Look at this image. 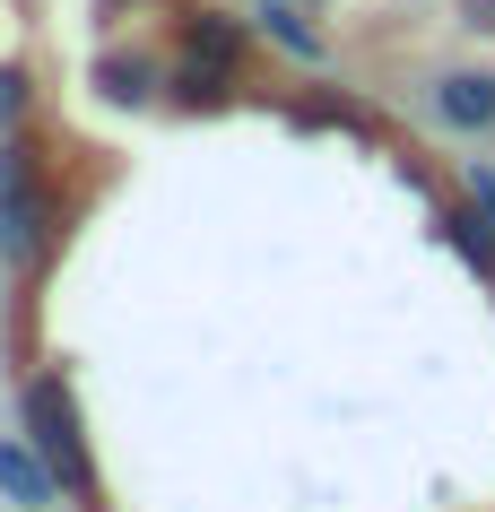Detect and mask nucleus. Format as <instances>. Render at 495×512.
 Instances as JSON below:
<instances>
[{"label": "nucleus", "mask_w": 495, "mask_h": 512, "mask_svg": "<svg viewBox=\"0 0 495 512\" xmlns=\"http://www.w3.org/2000/svg\"><path fill=\"white\" fill-rule=\"evenodd\" d=\"M105 96H113V105H157L165 79L148 70V61H105Z\"/></svg>", "instance_id": "obj_8"}, {"label": "nucleus", "mask_w": 495, "mask_h": 512, "mask_svg": "<svg viewBox=\"0 0 495 512\" xmlns=\"http://www.w3.org/2000/svg\"><path fill=\"white\" fill-rule=\"evenodd\" d=\"M261 35H270V44H287L296 61H322V35L304 27V18L287 9V0H261Z\"/></svg>", "instance_id": "obj_7"}, {"label": "nucleus", "mask_w": 495, "mask_h": 512, "mask_svg": "<svg viewBox=\"0 0 495 512\" xmlns=\"http://www.w3.org/2000/svg\"><path fill=\"white\" fill-rule=\"evenodd\" d=\"M469 209L495 217V174H487V165H469Z\"/></svg>", "instance_id": "obj_10"}, {"label": "nucleus", "mask_w": 495, "mask_h": 512, "mask_svg": "<svg viewBox=\"0 0 495 512\" xmlns=\"http://www.w3.org/2000/svg\"><path fill=\"white\" fill-rule=\"evenodd\" d=\"M0 495H9V512H53L61 504V478L44 469V452L27 434H0Z\"/></svg>", "instance_id": "obj_3"}, {"label": "nucleus", "mask_w": 495, "mask_h": 512, "mask_svg": "<svg viewBox=\"0 0 495 512\" xmlns=\"http://www.w3.org/2000/svg\"><path fill=\"white\" fill-rule=\"evenodd\" d=\"M53 226H61V209H53V191H44V165H35L27 139L9 131L0 139V252L9 261H44Z\"/></svg>", "instance_id": "obj_2"}, {"label": "nucleus", "mask_w": 495, "mask_h": 512, "mask_svg": "<svg viewBox=\"0 0 495 512\" xmlns=\"http://www.w3.org/2000/svg\"><path fill=\"white\" fill-rule=\"evenodd\" d=\"M226 87H235V70H209V61H174V70H165V96H174V105H226Z\"/></svg>", "instance_id": "obj_6"}, {"label": "nucleus", "mask_w": 495, "mask_h": 512, "mask_svg": "<svg viewBox=\"0 0 495 512\" xmlns=\"http://www.w3.org/2000/svg\"><path fill=\"white\" fill-rule=\"evenodd\" d=\"M18 113H27V79H18V70H0V139L18 131Z\"/></svg>", "instance_id": "obj_9"}, {"label": "nucleus", "mask_w": 495, "mask_h": 512, "mask_svg": "<svg viewBox=\"0 0 495 512\" xmlns=\"http://www.w3.org/2000/svg\"><path fill=\"white\" fill-rule=\"evenodd\" d=\"M183 61H209V70H235L244 79V27L226 9H192L183 18Z\"/></svg>", "instance_id": "obj_4"}, {"label": "nucleus", "mask_w": 495, "mask_h": 512, "mask_svg": "<svg viewBox=\"0 0 495 512\" xmlns=\"http://www.w3.org/2000/svg\"><path fill=\"white\" fill-rule=\"evenodd\" d=\"M18 426H27V443L44 452V469L61 478L70 504H79V512L105 504V478H96V452H87V426H79V400H70L61 365H44V374L18 382Z\"/></svg>", "instance_id": "obj_1"}, {"label": "nucleus", "mask_w": 495, "mask_h": 512, "mask_svg": "<svg viewBox=\"0 0 495 512\" xmlns=\"http://www.w3.org/2000/svg\"><path fill=\"white\" fill-rule=\"evenodd\" d=\"M435 113L452 131H495V70H452L435 87Z\"/></svg>", "instance_id": "obj_5"}]
</instances>
